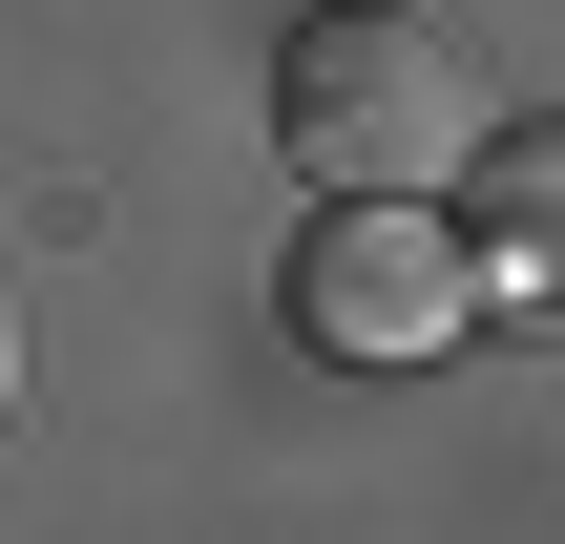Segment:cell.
<instances>
[{
	"label": "cell",
	"mask_w": 565,
	"mask_h": 544,
	"mask_svg": "<svg viewBox=\"0 0 565 544\" xmlns=\"http://www.w3.org/2000/svg\"><path fill=\"white\" fill-rule=\"evenodd\" d=\"M273 147H294L315 189H419V168L482 147V42L419 21V0H335V21H294V63H273Z\"/></svg>",
	"instance_id": "1"
},
{
	"label": "cell",
	"mask_w": 565,
	"mask_h": 544,
	"mask_svg": "<svg viewBox=\"0 0 565 544\" xmlns=\"http://www.w3.org/2000/svg\"><path fill=\"white\" fill-rule=\"evenodd\" d=\"M461 314H503V294H482V231H440L419 189H335V210L294 231V335L356 356V377L461 356Z\"/></svg>",
	"instance_id": "2"
},
{
	"label": "cell",
	"mask_w": 565,
	"mask_h": 544,
	"mask_svg": "<svg viewBox=\"0 0 565 544\" xmlns=\"http://www.w3.org/2000/svg\"><path fill=\"white\" fill-rule=\"evenodd\" d=\"M461 231H482V294H503L524 335H565V126H503V147H482V210H461Z\"/></svg>",
	"instance_id": "3"
}]
</instances>
